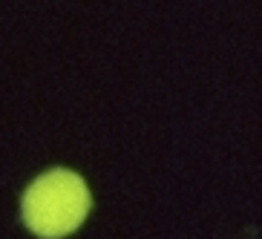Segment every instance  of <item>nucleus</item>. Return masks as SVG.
Returning <instances> with one entry per match:
<instances>
[{
    "instance_id": "obj_1",
    "label": "nucleus",
    "mask_w": 262,
    "mask_h": 239,
    "mask_svg": "<svg viewBox=\"0 0 262 239\" xmlns=\"http://www.w3.org/2000/svg\"><path fill=\"white\" fill-rule=\"evenodd\" d=\"M93 208L90 187L72 170H49L26 187L20 216L26 228L40 239H61L81 228Z\"/></svg>"
}]
</instances>
